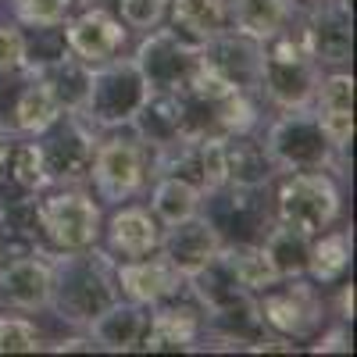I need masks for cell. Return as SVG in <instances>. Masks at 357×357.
Listing matches in <instances>:
<instances>
[{"label":"cell","instance_id":"6da1fadb","mask_svg":"<svg viewBox=\"0 0 357 357\" xmlns=\"http://www.w3.org/2000/svg\"><path fill=\"white\" fill-rule=\"evenodd\" d=\"M114 301H118L114 261L100 247L54 257V282H50V307H47L50 321H57L61 329L82 333Z\"/></svg>","mask_w":357,"mask_h":357},{"label":"cell","instance_id":"7a4b0ae2","mask_svg":"<svg viewBox=\"0 0 357 357\" xmlns=\"http://www.w3.org/2000/svg\"><path fill=\"white\" fill-rule=\"evenodd\" d=\"M158 168V151L132 126H114L97 132V154L89 165L86 190L104 207L143 200Z\"/></svg>","mask_w":357,"mask_h":357},{"label":"cell","instance_id":"3957f363","mask_svg":"<svg viewBox=\"0 0 357 357\" xmlns=\"http://www.w3.org/2000/svg\"><path fill=\"white\" fill-rule=\"evenodd\" d=\"M104 204L86 186H43L33 193V243L57 254H75L100 243Z\"/></svg>","mask_w":357,"mask_h":357},{"label":"cell","instance_id":"277c9868","mask_svg":"<svg viewBox=\"0 0 357 357\" xmlns=\"http://www.w3.org/2000/svg\"><path fill=\"white\" fill-rule=\"evenodd\" d=\"M321 68L311 57L301 22H289L282 33L261 43V65H257V86L254 93L268 111H286V107H311L314 89H318Z\"/></svg>","mask_w":357,"mask_h":357},{"label":"cell","instance_id":"5b68a950","mask_svg":"<svg viewBox=\"0 0 357 357\" xmlns=\"http://www.w3.org/2000/svg\"><path fill=\"white\" fill-rule=\"evenodd\" d=\"M343 183L347 175H340L336 168L275 172V178L268 183L272 218L307 236H318L329 225L343 222Z\"/></svg>","mask_w":357,"mask_h":357},{"label":"cell","instance_id":"8992f818","mask_svg":"<svg viewBox=\"0 0 357 357\" xmlns=\"http://www.w3.org/2000/svg\"><path fill=\"white\" fill-rule=\"evenodd\" d=\"M268 161L275 172H307V168H336L347 175L336 161V151L325 139L321 126L311 107H286V111H268L257 129Z\"/></svg>","mask_w":357,"mask_h":357},{"label":"cell","instance_id":"52a82bcc","mask_svg":"<svg viewBox=\"0 0 357 357\" xmlns=\"http://www.w3.org/2000/svg\"><path fill=\"white\" fill-rule=\"evenodd\" d=\"M257 311H261L264 329L279 340H289L293 347L311 343L333 318L329 289L314 286L307 275L279 279L272 289L257 293Z\"/></svg>","mask_w":357,"mask_h":357},{"label":"cell","instance_id":"ba28073f","mask_svg":"<svg viewBox=\"0 0 357 357\" xmlns=\"http://www.w3.org/2000/svg\"><path fill=\"white\" fill-rule=\"evenodd\" d=\"M146 97H151V86H146L143 72L136 68L132 54H126V57H114V61L97 65L89 72L86 104L79 114L97 132L114 129V126H132V118Z\"/></svg>","mask_w":357,"mask_h":357},{"label":"cell","instance_id":"9c48e42d","mask_svg":"<svg viewBox=\"0 0 357 357\" xmlns=\"http://www.w3.org/2000/svg\"><path fill=\"white\" fill-rule=\"evenodd\" d=\"M54 257L36 243L8 236L0 247V307L22 314H43L50 307Z\"/></svg>","mask_w":357,"mask_h":357},{"label":"cell","instance_id":"30bf717a","mask_svg":"<svg viewBox=\"0 0 357 357\" xmlns=\"http://www.w3.org/2000/svg\"><path fill=\"white\" fill-rule=\"evenodd\" d=\"M43 168H47V186H86L89 165L97 154V129L82 114L65 111L36 136Z\"/></svg>","mask_w":357,"mask_h":357},{"label":"cell","instance_id":"8fae6325","mask_svg":"<svg viewBox=\"0 0 357 357\" xmlns=\"http://www.w3.org/2000/svg\"><path fill=\"white\" fill-rule=\"evenodd\" d=\"M132 61L143 72L151 93H175L190 82V75L200 68V43L175 33L172 25H158L151 33L136 36Z\"/></svg>","mask_w":357,"mask_h":357},{"label":"cell","instance_id":"7c38bea8","mask_svg":"<svg viewBox=\"0 0 357 357\" xmlns=\"http://www.w3.org/2000/svg\"><path fill=\"white\" fill-rule=\"evenodd\" d=\"M200 215L218 229L222 243H261L268 225L275 222L268 186H215L204 193Z\"/></svg>","mask_w":357,"mask_h":357},{"label":"cell","instance_id":"4fadbf2b","mask_svg":"<svg viewBox=\"0 0 357 357\" xmlns=\"http://www.w3.org/2000/svg\"><path fill=\"white\" fill-rule=\"evenodd\" d=\"M61 33H65V50L75 54L79 61L89 65V68L132 54V43H136L132 29L111 8H97V4L75 8L68 15V22L61 25Z\"/></svg>","mask_w":357,"mask_h":357},{"label":"cell","instance_id":"5bb4252c","mask_svg":"<svg viewBox=\"0 0 357 357\" xmlns=\"http://www.w3.org/2000/svg\"><path fill=\"white\" fill-rule=\"evenodd\" d=\"M97 247L114 264L143 257V254H154L161 247V222L154 218L151 207H146V200H126V204L104 207L100 243Z\"/></svg>","mask_w":357,"mask_h":357},{"label":"cell","instance_id":"9a60e30c","mask_svg":"<svg viewBox=\"0 0 357 357\" xmlns=\"http://www.w3.org/2000/svg\"><path fill=\"white\" fill-rule=\"evenodd\" d=\"M304 43L321 72H340L354 61V11L350 0H333L318 11L296 15Z\"/></svg>","mask_w":357,"mask_h":357},{"label":"cell","instance_id":"2e32d148","mask_svg":"<svg viewBox=\"0 0 357 357\" xmlns=\"http://www.w3.org/2000/svg\"><path fill=\"white\" fill-rule=\"evenodd\" d=\"M311 111L318 118V126L336 151V161L343 172H350V146H354V72H321Z\"/></svg>","mask_w":357,"mask_h":357},{"label":"cell","instance_id":"e0dca14e","mask_svg":"<svg viewBox=\"0 0 357 357\" xmlns=\"http://www.w3.org/2000/svg\"><path fill=\"white\" fill-rule=\"evenodd\" d=\"M204 340V307L190 293L151 307V325L143 336V354H193Z\"/></svg>","mask_w":357,"mask_h":357},{"label":"cell","instance_id":"ac0fdd59","mask_svg":"<svg viewBox=\"0 0 357 357\" xmlns=\"http://www.w3.org/2000/svg\"><path fill=\"white\" fill-rule=\"evenodd\" d=\"M114 275H118V296L136 301L143 307H158L172 301V296L186 293V275L161 250L132 257V261H118Z\"/></svg>","mask_w":357,"mask_h":357},{"label":"cell","instance_id":"d6986e66","mask_svg":"<svg viewBox=\"0 0 357 357\" xmlns=\"http://www.w3.org/2000/svg\"><path fill=\"white\" fill-rule=\"evenodd\" d=\"M146 325H151V307L118 296V301L111 307H104L82 333H86L89 343H93V350H104V354H132V350L143 347Z\"/></svg>","mask_w":357,"mask_h":357},{"label":"cell","instance_id":"ffe728a7","mask_svg":"<svg viewBox=\"0 0 357 357\" xmlns=\"http://www.w3.org/2000/svg\"><path fill=\"white\" fill-rule=\"evenodd\" d=\"M183 275H193L197 268H204L218 250H222V236L218 229L207 222L204 215L183 218L175 225L161 229V247H158Z\"/></svg>","mask_w":357,"mask_h":357},{"label":"cell","instance_id":"44dd1931","mask_svg":"<svg viewBox=\"0 0 357 357\" xmlns=\"http://www.w3.org/2000/svg\"><path fill=\"white\" fill-rule=\"evenodd\" d=\"M200 61L218 72L225 82L240 86V89H250L257 86V65H261V43L236 33V29H225L222 36L200 43Z\"/></svg>","mask_w":357,"mask_h":357},{"label":"cell","instance_id":"7402d4cb","mask_svg":"<svg viewBox=\"0 0 357 357\" xmlns=\"http://www.w3.org/2000/svg\"><path fill=\"white\" fill-rule=\"evenodd\" d=\"M350 268H354V229L350 222H336L325 232L311 236V250H307V268L304 275L321 286V289H333L336 282L350 279Z\"/></svg>","mask_w":357,"mask_h":357},{"label":"cell","instance_id":"603a6c76","mask_svg":"<svg viewBox=\"0 0 357 357\" xmlns=\"http://www.w3.org/2000/svg\"><path fill=\"white\" fill-rule=\"evenodd\" d=\"M222 158H225V183L229 186H254V190H261V186H268L275 178V165L268 161L264 143H261L257 132L225 136L222 139Z\"/></svg>","mask_w":357,"mask_h":357},{"label":"cell","instance_id":"cb8c5ba5","mask_svg":"<svg viewBox=\"0 0 357 357\" xmlns=\"http://www.w3.org/2000/svg\"><path fill=\"white\" fill-rule=\"evenodd\" d=\"M165 25L193 43H207L229 29V0H168Z\"/></svg>","mask_w":357,"mask_h":357},{"label":"cell","instance_id":"d4e9b609","mask_svg":"<svg viewBox=\"0 0 357 357\" xmlns=\"http://www.w3.org/2000/svg\"><path fill=\"white\" fill-rule=\"evenodd\" d=\"M143 200H146V207H151L154 218L165 229V225H175V222H183V218L200 215L204 190H197L193 183H186V178H178L172 172H158L151 178V186H146Z\"/></svg>","mask_w":357,"mask_h":357},{"label":"cell","instance_id":"484cf974","mask_svg":"<svg viewBox=\"0 0 357 357\" xmlns=\"http://www.w3.org/2000/svg\"><path fill=\"white\" fill-rule=\"evenodd\" d=\"M293 18H296L293 0H229V29L257 43L282 33Z\"/></svg>","mask_w":357,"mask_h":357},{"label":"cell","instance_id":"4316f807","mask_svg":"<svg viewBox=\"0 0 357 357\" xmlns=\"http://www.w3.org/2000/svg\"><path fill=\"white\" fill-rule=\"evenodd\" d=\"M36 68V75L47 82V89L54 93V100L61 104V111H82L86 104V89H89V65H82L75 54L61 50L57 57H50V61H40V65H29Z\"/></svg>","mask_w":357,"mask_h":357},{"label":"cell","instance_id":"83f0119b","mask_svg":"<svg viewBox=\"0 0 357 357\" xmlns=\"http://www.w3.org/2000/svg\"><path fill=\"white\" fill-rule=\"evenodd\" d=\"M222 257H225L229 272L236 275V282H240L243 293L257 296V293L272 289L282 279L275 261L268 257L264 243H222Z\"/></svg>","mask_w":357,"mask_h":357},{"label":"cell","instance_id":"f1b7e54d","mask_svg":"<svg viewBox=\"0 0 357 357\" xmlns=\"http://www.w3.org/2000/svg\"><path fill=\"white\" fill-rule=\"evenodd\" d=\"M132 129L154 146V151H165V146L183 139V129H178V104L175 93H151L143 100V107L132 118Z\"/></svg>","mask_w":357,"mask_h":357},{"label":"cell","instance_id":"f546056e","mask_svg":"<svg viewBox=\"0 0 357 357\" xmlns=\"http://www.w3.org/2000/svg\"><path fill=\"white\" fill-rule=\"evenodd\" d=\"M261 243L268 250V257L275 261L279 275L289 279V275H304L307 268V250H311V236L293 229V225H282V222H272L268 232L261 236Z\"/></svg>","mask_w":357,"mask_h":357},{"label":"cell","instance_id":"4dcf8cb0","mask_svg":"<svg viewBox=\"0 0 357 357\" xmlns=\"http://www.w3.org/2000/svg\"><path fill=\"white\" fill-rule=\"evenodd\" d=\"M79 8V0H0V11L18 22L25 33L33 29H57Z\"/></svg>","mask_w":357,"mask_h":357},{"label":"cell","instance_id":"1f68e13d","mask_svg":"<svg viewBox=\"0 0 357 357\" xmlns=\"http://www.w3.org/2000/svg\"><path fill=\"white\" fill-rule=\"evenodd\" d=\"M50 333L36 321V314L0 311V354H40L47 350Z\"/></svg>","mask_w":357,"mask_h":357},{"label":"cell","instance_id":"d6a6232c","mask_svg":"<svg viewBox=\"0 0 357 357\" xmlns=\"http://www.w3.org/2000/svg\"><path fill=\"white\" fill-rule=\"evenodd\" d=\"M29 68V36L18 22L0 11V75Z\"/></svg>","mask_w":357,"mask_h":357},{"label":"cell","instance_id":"836d02e7","mask_svg":"<svg viewBox=\"0 0 357 357\" xmlns=\"http://www.w3.org/2000/svg\"><path fill=\"white\" fill-rule=\"evenodd\" d=\"M165 8H168V0H111V11L122 18L136 36L158 29L165 22Z\"/></svg>","mask_w":357,"mask_h":357},{"label":"cell","instance_id":"e575fe53","mask_svg":"<svg viewBox=\"0 0 357 357\" xmlns=\"http://www.w3.org/2000/svg\"><path fill=\"white\" fill-rule=\"evenodd\" d=\"M307 350L314 354H350L354 350V329L350 321H340V318H329V325L307 343Z\"/></svg>","mask_w":357,"mask_h":357},{"label":"cell","instance_id":"d590c367","mask_svg":"<svg viewBox=\"0 0 357 357\" xmlns=\"http://www.w3.org/2000/svg\"><path fill=\"white\" fill-rule=\"evenodd\" d=\"M325 4H333V0H293V8H296V15H307V11H318V8H325Z\"/></svg>","mask_w":357,"mask_h":357},{"label":"cell","instance_id":"8d00e7d4","mask_svg":"<svg viewBox=\"0 0 357 357\" xmlns=\"http://www.w3.org/2000/svg\"><path fill=\"white\" fill-rule=\"evenodd\" d=\"M89 4H97V8H111V0H79V8H89Z\"/></svg>","mask_w":357,"mask_h":357},{"label":"cell","instance_id":"74e56055","mask_svg":"<svg viewBox=\"0 0 357 357\" xmlns=\"http://www.w3.org/2000/svg\"><path fill=\"white\" fill-rule=\"evenodd\" d=\"M8 236H11V232L4 229V215H0V247H4V240H8Z\"/></svg>","mask_w":357,"mask_h":357}]
</instances>
